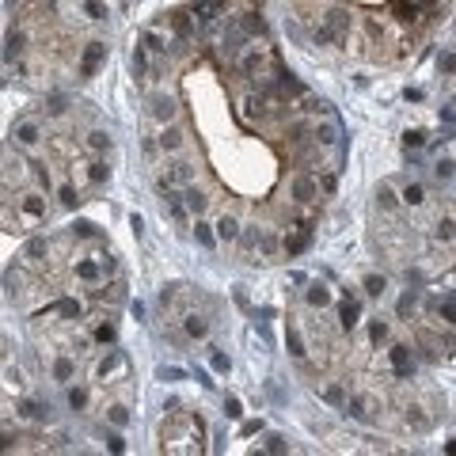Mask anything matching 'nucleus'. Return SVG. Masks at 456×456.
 <instances>
[{"label":"nucleus","instance_id":"1","mask_svg":"<svg viewBox=\"0 0 456 456\" xmlns=\"http://www.w3.org/2000/svg\"><path fill=\"white\" fill-rule=\"evenodd\" d=\"M103 57H107V46L103 42H87V50H84V61H80V76H95V69L103 65Z\"/></svg>","mask_w":456,"mask_h":456},{"label":"nucleus","instance_id":"2","mask_svg":"<svg viewBox=\"0 0 456 456\" xmlns=\"http://www.w3.org/2000/svg\"><path fill=\"white\" fill-rule=\"evenodd\" d=\"M392 365H396V377L407 380L411 377V350L407 346H392Z\"/></svg>","mask_w":456,"mask_h":456},{"label":"nucleus","instance_id":"3","mask_svg":"<svg viewBox=\"0 0 456 456\" xmlns=\"http://www.w3.org/2000/svg\"><path fill=\"white\" fill-rule=\"evenodd\" d=\"M293 198L297 202H312L316 198V183H312L308 175H297V179H293Z\"/></svg>","mask_w":456,"mask_h":456},{"label":"nucleus","instance_id":"4","mask_svg":"<svg viewBox=\"0 0 456 456\" xmlns=\"http://www.w3.org/2000/svg\"><path fill=\"white\" fill-rule=\"evenodd\" d=\"M72 373H76V365H72L69 357H57V361H53V380L69 384V380H72Z\"/></svg>","mask_w":456,"mask_h":456},{"label":"nucleus","instance_id":"5","mask_svg":"<svg viewBox=\"0 0 456 456\" xmlns=\"http://www.w3.org/2000/svg\"><path fill=\"white\" fill-rule=\"evenodd\" d=\"M16 141H19V145H35V141H38V129L31 126V122H19V126H16Z\"/></svg>","mask_w":456,"mask_h":456},{"label":"nucleus","instance_id":"6","mask_svg":"<svg viewBox=\"0 0 456 456\" xmlns=\"http://www.w3.org/2000/svg\"><path fill=\"white\" fill-rule=\"evenodd\" d=\"M23 213L31 217V221H42V217H46V206H42L38 198H23Z\"/></svg>","mask_w":456,"mask_h":456},{"label":"nucleus","instance_id":"7","mask_svg":"<svg viewBox=\"0 0 456 456\" xmlns=\"http://www.w3.org/2000/svg\"><path fill=\"white\" fill-rule=\"evenodd\" d=\"M236 232H240V224H236L232 217H221V224H217V236H221V240H236Z\"/></svg>","mask_w":456,"mask_h":456},{"label":"nucleus","instance_id":"8","mask_svg":"<svg viewBox=\"0 0 456 456\" xmlns=\"http://www.w3.org/2000/svg\"><path fill=\"white\" fill-rule=\"evenodd\" d=\"M338 316H342V327H353V323H357V304H353V301H342Z\"/></svg>","mask_w":456,"mask_h":456},{"label":"nucleus","instance_id":"9","mask_svg":"<svg viewBox=\"0 0 456 456\" xmlns=\"http://www.w3.org/2000/svg\"><path fill=\"white\" fill-rule=\"evenodd\" d=\"M304 247H308V232H297L293 240H285V251H289V255H301Z\"/></svg>","mask_w":456,"mask_h":456},{"label":"nucleus","instance_id":"10","mask_svg":"<svg viewBox=\"0 0 456 456\" xmlns=\"http://www.w3.org/2000/svg\"><path fill=\"white\" fill-rule=\"evenodd\" d=\"M289 353L293 357H304V342H301V331L289 327Z\"/></svg>","mask_w":456,"mask_h":456},{"label":"nucleus","instance_id":"11","mask_svg":"<svg viewBox=\"0 0 456 456\" xmlns=\"http://www.w3.org/2000/svg\"><path fill=\"white\" fill-rule=\"evenodd\" d=\"M187 206L194 209V213H202V209H206V194H202V190H187Z\"/></svg>","mask_w":456,"mask_h":456},{"label":"nucleus","instance_id":"12","mask_svg":"<svg viewBox=\"0 0 456 456\" xmlns=\"http://www.w3.org/2000/svg\"><path fill=\"white\" fill-rule=\"evenodd\" d=\"M403 198H407V206H422V198H426V190H422L418 183H414V187H407V190H403Z\"/></svg>","mask_w":456,"mask_h":456},{"label":"nucleus","instance_id":"13","mask_svg":"<svg viewBox=\"0 0 456 456\" xmlns=\"http://www.w3.org/2000/svg\"><path fill=\"white\" fill-rule=\"evenodd\" d=\"M206 327H209V323H206L202 316H187V331H190V335L202 338V335H206Z\"/></svg>","mask_w":456,"mask_h":456},{"label":"nucleus","instance_id":"14","mask_svg":"<svg viewBox=\"0 0 456 456\" xmlns=\"http://www.w3.org/2000/svg\"><path fill=\"white\" fill-rule=\"evenodd\" d=\"M437 308H441V316H445V323H456V297H448V301H441Z\"/></svg>","mask_w":456,"mask_h":456},{"label":"nucleus","instance_id":"15","mask_svg":"<svg viewBox=\"0 0 456 456\" xmlns=\"http://www.w3.org/2000/svg\"><path fill=\"white\" fill-rule=\"evenodd\" d=\"M308 301H312V304H327V301H331V293L323 289V285H312V289H308Z\"/></svg>","mask_w":456,"mask_h":456},{"label":"nucleus","instance_id":"16","mask_svg":"<svg viewBox=\"0 0 456 456\" xmlns=\"http://www.w3.org/2000/svg\"><path fill=\"white\" fill-rule=\"evenodd\" d=\"M84 12H87L92 19H107V8L99 4V0H84Z\"/></svg>","mask_w":456,"mask_h":456},{"label":"nucleus","instance_id":"17","mask_svg":"<svg viewBox=\"0 0 456 456\" xmlns=\"http://www.w3.org/2000/svg\"><path fill=\"white\" fill-rule=\"evenodd\" d=\"M160 145H164V148H179L183 145V133H179V129H167L164 137H160Z\"/></svg>","mask_w":456,"mask_h":456},{"label":"nucleus","instance_id":"18","mask_svg":"<svg viewBox=\"0 0 456 456\" xmlns=\"http://www.w3.org/2000/svg\"><path fill=\"white\" fill-rule=\"evenodd\" d=\"M76 274L84 278V282H95V278H99V266H95V262H80V266H76Z\"/></svg>","mask_w":456,"mask_h":456},{"label":"nucleus","instance_id":"19","mask_svg":"<svg viewBox=\"0 0 456 456\" xmlns=\"http://www.w3.org/2000/svg\"><path fill=\"white\" fill-rule=\"evenodd\" d=\"M365 293H369V297H380V293H384V278H365Z\"/></svg>","mask_w":456,"mask_h":456},{"label":"nucleus","instance_id":"20","mask_svg":"<svg viewBox=\"0 0 456 456\" xmlns=\"http://www.w3.org/2000/svg\"><path fill=\"white\" fill-rule=\"evenodd\" d=\"M194 236H198L202 247H213V232H209V224H202V221H198V232H194Z\"/></svg>","mask_w":456,"mask_h":456},{"label":"nucleus","instance_id":"21","mask_svg":"<svg viewBox=\"0 0 456 456\" xmlns=\"http://www.w3.org/2000/svg\"><path fill=\"white\" fill-rule=\"evenodd\" d=\"M175 114V103L171 99H160V103H156V118H171Z\"/></svg>","mask_w":456,"mask_h":456},{"label":"nucleus","instance_id":"22","mask_svg":"<svg viewBox=\"0 0 456 456\" xmlns=\"http://www.w3.org/2000/svg\"><path fill=\"white\" fill-rule=\"evenodd\" d=\"M209 365H213L217 373H228V353H221V350H217L213 357H209Z\"/></svg>","mask_w":456,"mask_h":456},{"label":"nucleus","instance_id":"23","mask_svg":"<svg viewBox=\"0 0 456 456\" xmlns=\"http://www.w3.org/2000/svg\"><path fill=\"white\" fill-rule=\"evenodd\" d=\"M377 198H380V206H384V209H392V206H396V194H392V187H380V194H377Z\"/></svg>","mask_w":456,"mask_h":456},{"label":"nucleus","instance_id":"24","mask_svg":"<svg viewBox=\"0 0 456 456\" xmlns=\"http://www.w3.org/2000/svg\"><path fill=\"white\" fill-rule=\"evenodd\" d=\"M107 175H111V167H107V164H92V183H103Z\"/></svg>","mask_w":456,"mask_h":456},{"label":"nucleus","instance_id":"25","mask_svg":"<svg viewBox=\"0 0 456 456\" xmlns=\"http://www.w3.org/2000/svg\"><path fill=\"white\" fill-rule=\"evenodd\" d=\"M126 418H129L126 407H111V422H114V426H126Z\"/></svg>","mask_w":456,"mask_h":456},{"label":"nucleus","instance_id":"26","mask_svg":"<svg viewBox=\"0 0 456 456\" xmlns=\"http://www.w3.org/2000/svg\"><path fill=\"white\" fill-rule=\"evenodd\" d=\"M323 396H327V403H335V407H338V403H342V388H335V384H331L327 392H323Z\"/></svg>","mask_w":456,"mask_h":456},{"label":"nucleus","instance_id":"27","mask_svg":"<svg viewBox=\"0 0 456 456\" xmlns=\"http://www.w3.org/2000/svg\"><path fill=\"white\" fill-rule=\"evenodd\" d=\"M107 445H111V452H126V441H122L118 433H111V437H107Z\"/></svg>","mask_w":456,"mask_h":456},{"label":"nucleus","instance_id":"28","mask_svg":"<svg viewBox=\"0 0 456 456\" xmlns=\"http://www.w3.org/2000/svg\"><path fill=\"white\" fill-rule=\"evenodd\" d=\"M266 448H270V452H285V437H278V433H274V437L266 441Z\"/></svg>","mask_w":456,"mask_h":456},{"label":"nucleus","instance_id":"29","mask_svg":"<svg viewBox=\"0 0 456 456\" xmlns=\"http://www.w3.org/2000/svg\"><path fill=\"white\" fill-rule=\"evenodd\" d=\"M224 411H228V418H240V399H228V403H224Z\"/></svg>","mask_w":456,"mask_h":456},{"label":"nucleus","instance_id":"30","mask_svg":"<svg viewBox=\"0 0 456 456\" xmlns=\"http://www.w3.org/2000/svg\"><path fill=\"white\" fill-rule=\"evenodd\" d=\"M411 308H414V297H411V293H407L403 301H399V316H411Z\"/></svg>","mask_w":456,"mask_h":456},{"label":"nucleus","instance_id":"31","mask_svg":"<svg viewBox=\"0 0 456 456\" xmlns=\"http://www.w3.org/2000/svg\"><path fill=\"white\" fill-rule=\"evenodd\" d=\"M111 145V137H107V133H92V148H107Z\"/></svg>","mask_w":456,"mask_h":456},{"label":"nucleus","instance_id":"32","mask_svg":"<svg viewBox=\"0 0 456 456\" xmlns=\"http://www.w3.org/2000/svg\"><path fill=\"white\" fill-rule=\"evenodd\" d=\"M84 399H87V396L80 392V388H72V392H69V403H72V407H84Z\"/></svg>","mask_w":456,"mask_h":456},{"label":"nucleus","instance_id":"33","mask_svg":"<svg viewBox=\"0 0 456 456\" xmlns=\"http://www.w3.org/2000/svg\"><path fill=\"white\" fill-rule=\"evenodd\" d=\"M437 175H441V179H448V175H452V160H441V164H437Z\"/></svg>","mask_w":456,"mask_h":456},{"label":"nucleus","instance_id":"34","mask_svg":"<svg viewBox=\"0 0 456 456\" xmlns=\"http://www.w3.org/2000/svg\"><path fill=\"white\" fill-rule=\"evenodd\" d=\"M61 202H65V206H76L80 198H76V190H61Z\"/></svg>","mask_w":456,"mask_h":456},{"label":"nucleus","instance_id":"35","mask_svg":"<svg viewBox=\"0 0 456 456\" xmlns=\"http://www.w3.org/2000/svg\"><path fill=\"white\" fill-rule=\"evenodd\" d=\"M160 377L164 380H183V369H160Z\"/></svg>","mask_w":456,"mask_h":456},{"label":"nucleus","instance_id":"36","mask_svg":"<svg viewBox=\"0 0 456 456\" xmlns=\"http://www.w3.org/2000/svg\"><path fill=\"white\" fill-rule=\"evenodd\" d=\"M441 69H445V72L456 69V57H452V53H445V57H441Z\"/></svg>","mask_w":456,"mask_h":456},{"label":"nucleus","instance_id":"37","mask_svg":"<svg viewBox=\"0 0 456 456\" xmlns=\"http://www.w3.org/2000/svg\"><path fill=\"white\" fill-rule=\"evenodd\" d=\"M411 145H414V148L422 145V133H418V129H414V133H407V148H411Z\"/></svg>","mask_w":456,"mask_h":456}]
</instances>
